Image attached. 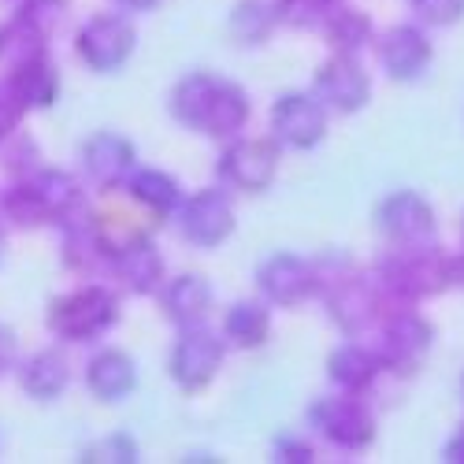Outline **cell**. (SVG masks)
Masks as SVG:
<instances>
[{
    "mask_svg": "<svg viewBox=\"0 0 464 464\" xmlns=\"http://www.w3.org/2000/svg\"><path fill=\"white\" fill-rule=\"evenodd\" d=\"M372 276L391 308L420 304L450 290V256L439 249V242L391 246L375 260Z\"/></svg>",
    "mask_w": 464,
    "mask_h": 464,
    "instance_id": "obj_1",
    "label": "cell"
},
{
    "mask_svg": "<svg viewBox=\"0 0 464 464\" xmlns=\"http://www.w3.org/2000/svg\"><path fill=\"white\" fill-rule=\"evenodd\" d=\"M316 290H324V304L342 334H364L386 313V297L372 272H357L345 256L313 260Z\"/></svg>",
    "mask_w": 464,
    "mask_h": 464,
    "instance_id": "obj_2",
    "label": "cell"
},
{
    "mask_svg": "<svg viewBox=\"0 0 464 464\" xmlns=\"http://www.w3.org/2000/svg\"><path fill=\"white\" fill-rule=\"evenodd\" d=\"M49 331L60 338V342H97L101 334H108L120 320V301L108 286H79L63 297H56L49 304Z\"/></svg>",
    "mask_w": 464,
    "mask_h": 464,
    "instance_id": "obj_3",
    "label": "cell"
},
{
    "mask_svg": "<svg viewBox=\"0 0 464 464\" xmlns=\"http://www.w3.org/2000/svg\"><path fill=\"white\" fill-rule=\"evenodd\" d=\"M431 345H435V327L423 320L412 304L382 313L379 342H375V357H379L382 372H394V375L420 372V364L431 353Z\"/></svg>",
    "mask_w": 464,
    "mask_h": 464,
    "instance_id": "obj_4",
    "label": "cell"
},
{
    "mask_svg": "<svg viewBox=\"0 0 464 464\" xmlns=\"http://www.w3.org/2000/svg\"><path fill=\"white\" fill-rule=\"evenodd\" d=\"M308 423L316 428L320 439H327L334 450L345 453H361L375 442V416L361 401V394H331L320 398L308 409Z\"/></svg>",
    "mask_w": 464,
    "mask_h": 464,
    "instance_id": "obj_5",
    "label": "cell"
},
{
    "mask_svg": "<svg viewBox=\"0 0 464 464\" xmlns=\"http://www.w3.org/2000/svg\"><path fill=\"white\" fill-rule=\"evenodd\" d=\"M134 45H138V30L123 12L93 15L90 23H82L79 37H74V53H79V60L97 74L120 71L130 60Z\"/></svg>",
    "mask_w": 464,
    "mask_h": 464,
    "instance_id": "obj_6",
    "label": "cell"
},
{
    "mask_svg": "<svg viewBox=\"0 0 464 464\" xmlns=\"http://www.w3.org/2000/svg\"><path fill=\"white\" fill-rule=\"evenodd\" d=\"M279 171V145L267 138H235L216 160V179L238 193H264Z\"/></svg>",
    "mask_w": 464,
    "mask_h": 464,
    "instance_id": "obj_7",
    "label": "cell"
},
{
    "mask_svg": "<svg viewBox=\"0 0 464 464\" xmlns=\"http://www.w3.org/2000/svg\"><path fill=\"white\" fill-rule=\"evenodd\" d=\"M375 227L391 246H420V242L439 238V216L431 201L416 189L386 193L375 208Z\"/></svg>",
    "mask_w": 464,
    "mask_h": 464,
    "instance_id": "obj_8",
    "label": "cell"
},
{
    "mask_svg": "<svg viewBox=\"0 0 464 464\" xmlns=\"http://www.w3.org/2000/svg\"><path fill=\"white\" fill-rule=\"evenodd\" d=\"M175 216H179L182 238L198 249H219L230 235H235V223H238L227 189H208V186L182 198Z\"/></svg>",
    "mask_w": 464,
    "mask_h": 464,
    "instance_id": "obj_9",
    "label": "cell"
},
{
    "mask_svg": "<svg viewBox=\"0 0 464 464\" xmlns=\"http://www.w3.org/2000/svg\"><path fill=\"white\" fill-rule=\"evenodd\" d=\"M223 357H227L223 338H216L205 324L201 327H182V334L171 345V357H168V375L189 394L205 391V386L219 375Z\"/></svg>",
    "mask_w": 464,
    "mask_h": 464,
    "instance_id": "obj_10",
    "label": "cell"
},
{
    "mask_svg": "<svg viewBox=\"0 0 464 464\" xmlns=\"http://www.w3.org/2000/svg\"><path fill=\"white\" fill-rule=\"evenodd\" d=\"M327 138V108L316 93H283L272 104V141L279 149L308 152Z\"/></svg>",
    "mask_w": 464,
    "mask_h": 464,
    "instance_id": "obj_11",
    "label": "cell"
},
{
    "mask_svg": "<svg viewBox=\"0 0 464 464\" xmlns=\"http://www.w3.org/2000/svg\"><path fill=\"white\" fill-rule=\"evenodd\" d=\"M313 93L320 97V104H324L327 111L353 115V111L368 108V101H372V79H368V71L361 67L357 56L334 53L327 63L316 67Z\"/></svg>",
    "mask_w": 464,
    "mask_h": 464,
    "instance_id": "obj_12",
    "label": "cell"
},
{
    "mask_svg": "<svg viewBox=\"0 0 464 464\" xmlns=\"http://www.w3.org/2000/svg\"><path fill=\"white\" fill-rule=\"evenodd\" d=\"M375 56H379V67L386 71L391 82H416L428 74V67L435 60V45H431V37L423 34V26L398 23L379 37Z\"/></svg>",
    "mask_w": 464,
    "mask_h": 464,
    "instance_id": "obj_13",
    "label": "cell"
},
{
    "mask_svg": "<svg viewBox=\"0 0 464 464\" xmlns=\"http://www.w3.org/2000/svg\"><path fill=\"white\" fill-rule=\"evenodd\" d=\"M256 290L267 304L294 308L316 294V264L297 253H272L256 267Z\"/></svg>",
    "mask_w": 464,
    "mask_h": 464,
    "instance_id": "obj_14",
    "label": "cell"
},
{
    "mask_svg": "<svg viewBox=\"0 0 464 464\" xmlns=\"http://www.w3.org/2000/svg\"><path fill=\"white\" fill-rule=\"evenodd\" d=\"M138 168V149L115 130H97L82 145V171L97 189H120Z\"/></svg>",
    "mask_w": 464,
    "mask_h": 464,
    "instance_id": "obj_15",
    "label": "cell"
},
{
    "mask_svg": "<svg viewBox=\"0 0 464 464\" xmlns=\"http://www.w3.org/2000/svg\"><path fill=\"white\" fill-rule=\"evenodd\" d=\"M30 189L37 193V201H42L45 208V219L49 223H71V219H79L90 212L86 205V189L82 182L74 179L71 171H56V168H37L34 175H26Z\"/></svg>",
    "mask_w": 464,
    "mask_h": 464,
    "instance_id": "obj_16",
    "label": "cell"
},
{
    "mask_svg": "<svg viewBox=\"0 0 464 464\" xmlns=\"http://www.w3.org/2000/svg\"><path fill=\"white\" fill-rule=\"evenodd\" d=\"M86 391L101 405H120L138 391V364L123 350H101L86 364Z\"/></svg>",
    "mask_w": 464,
    "mask_h": 464,
    "instance_id": "obj_17",
    "label": "cell"
},
{
    "mask_svg": "<svg viewBox=\"0 0 464 464\" xmlns=\"http://www.w3.org/2000/svg\"><path fill=\"white\" fill-rule=\"evenodd\" d=\"M164 256L160 249L152 246L149 238L127 246L120 256H111V276L120 279V286L134 297H149V294H157L164 286Z\"/></svg>",
    "mask_w": 464,
    "mask_h": 464,
    "instance_id": "obj_18",
    "label": "cell"
},
{
    "mask_svg": "<svg viewBox=\"0 0 464 464\" xmlns=\"http://www.w3.org/2000/svg\"><path fill=\"white\" fill-rule=\"evenodd\" d=\"M212 301H216V294H212L208 279L193 276V272L175 276V279L160 290L164 316H168L179 331H182V327H201V324L208 320V313H212Z\"/></svg>",
    "mask_w": 464,
    "mask_h": 464,
    "instance_id": "obj_19",
    "label": "cell"
},
{
    "mask_svg": "<svg viewBox=\"0 0 464 464\" xmlns=\"http://www.w3.org/2000/svg\"><path fill=\"white\" fill-rule=\"evenodd\" d=\"M249 123V93L238 86V82H230V79H219L208 104H205V115H201V123H198V134L205 138H238V130Z\"/></svg>",
    "mask_w": 464,
    "mask_h": 464,
    "instance_id": "obj_20",
    "label": "cell"
},
{
    "mask_svg": "<svg viewBox=\"0 0 464 464\" xmlns=\"http://www.w3.org/2000/svg\"><path fill=\"white\" fill-rule=\"evenodd\" d=\"M123 186H127V198L138 208H145L157 223L171 219L182 205V186L168 171H157V168H134Z\"/></svg>",
    "mask_w": 464,
    "mask_h": 464,
    "instance_id": "obj_21",
    "label": "cell"
},
{
    "mask_svg": "<svg viewBox=\"0 0 464 464\" xmlns=\"http://www.w3.org/2000/svg\"><path fill=\"white\" fill-rule=\"evenodd\" d=\"M379 372H382V364H379L375 350H368V345H361V342H342L338 350H331V357H327V375L345 394L372 391Z\"/></svg>",
    "mask_w": 464,
    "mask_h": 464,
    "instance_id": "obj_22",
    "label": "cell"
},
{
    "mask_svg": "<svg viewBox=\"0 0 464 464\" xmlns=\"http://www.w3.org/2000/svg\"><path fill=\"white\" fill-rule=\"evenodd\" d=\"M67 382H71V368L56 350H42V353H34V357H26L19 364L23 394L34 398V401H42V405L56 401L67 391Z\"/></svg>",
    "mask_w": 464,
    "mask_h": 464,
    "instance_id": "obj_23",
    "label": "cell"
},
{
    "mask_svg": "<svg viewBox=\"0 0 464 464\" xmlns=\"http://www.w3.org/2000/svg\"><path fill=\"white\" fill-rule=\"evenodd\" d=\"M8 82L15 86V93L26 104V111L30 108H53L56 97H60V71L49 60V53H42V56H34V60L12 67Z\"/></svg>",
    "mask_w": 464,
    "mask_h": 464,
    "instance_id": "obj_24",
    "label": "cell"
},
{
    "mask_svg": "<svg viewBox=\"0 0 464 464\" xmlns=\"http://www.w3.org/2000/svg\"><path fill=\"white\" fill-rule=\"evenodd\" d=\"M324 37H327V45L342 56H361L372 42H375V23L368 12L361 8H350V5H338L327 19H324Z\"/></svg>",
    "mask_w": 464,
    "mask_h": 464,
    "instance_id": "obj_25",
    "label": "cell"
},
{
    "mask_svg": "<svg viewBox=\"0 0 464 464\" xmlns=\"http://www.w3.org/2000/svg\"><path fill=\"white\" fill-rule=\"evenodd\" d=\"M223 334L238 350H260L272 338V313L267 301H235L223 316Z\"/></svg>",
    "mask_w": 464,
    "mask_h": 464,
    "instance_id": "obj_26",
    "label": "cell"
},
{
    "mask_svg": "<svg viewBox=\"0 0 464 464\" xmlns=\"http://www.w3.org/2000/svg\"><path fill=\"white\" fill-rule=\"evenodd\" d=\"M90 227L93 235L111 264V256H120L127 246L149 238V227L130 212V208H101V212H90Z\"/></svg>",
    "mask_w": 464,
    "mask_h": 464,
    "instance_id": "obj_27",
    "label": "cell"
},
{
    "mask_svg": "<svg viewBox=\"0 0 464 464\" xmlns=\"http://www.w3.org/2000/svg\"><path fill=\"white\" fill-rule=\"evenodd\" d=\"M216 82H219L216 71H189L186 79H179L175 90H171V97H168L171 120L182 123L186 130H198L201 115H205V104H208V97H212V90H216Z\"/></svg>",
    "mask_w": 464,
    "mask_h": 464,
    "instance_id": "obj_28",
    "label": "cell"
},
{
    "mask_svg": "<svg viewBox=\"0 0 464 464\" xmlns=\"http://www.w3.org/2000/svg\"><path fill=\"white\" fill-rule=\"evenodd\" d=\"M63 264L71 267V272H82V276H90L101 264H108V256H104V249L93 235V227H90V212L63 223Z\"/></svg>",
    "mask_w": 464,
    "mask_h": 464,
    "instance_id": "obj_29",
    "label": "cell"
},
{
    "mask_svg": "<svg viewBox=\"0 0 464 464\" xmlns=\"http://www.w3.org/2000/svg\"><path fill=\"white\" fill-rule=\"evenodd\" d=\"M276 23H279L276 5H267V0H238V5L230 8V34H235V42L246 49L264 45L267 37H272Z\"/></svg>",
    "mask_w": 464,
    "mask_h": 464,
    "instance_id": "obj_30",
    "label": "cell"
},
{
    "mask_svg": "<svg viewBox=\"0 0 464 464\" xmlns=\"http://www.w3.org/2000/svg\"><path fill=\"white\" fill-rule=\"evenodd\" d=\"M45 42H49V37H42L30 23L12 15L5 26H0V63H8V71H12V67H19V63H26L34 56L49 53Z\"/></svg>",
    "mask_w": 464,
    "mask_h": 464,
    "instance_id": "obj_31",
    "label": "cell"
},
{
    "mask_svg": "<svg viewBox=\"0 0 464 464\" xmlns=\"http://www.w3.org/2000/svg\"><path fill=\"white\" fill-rule=\"evenodd\" d=\"M345 5V0H276V15L279 23L286 26H297V30H313V26H324V19Z\"/></svg>",
    "mask_w": 464,
    "mask_h": 464,
    "instance_id": "obj_32",
    "label": "cell"
},
{
    "mask_svg": "<svg viewBox=\"0 0 464 464\" xmlns=\"http://www.w3.org/2000/svg\"><path fill=\"white\" fill-rule=\"evenodd\" d=\"M23 23H30L42 37H53V30L63 23L67 15V0H23L19 12H15Z\"/></svg>",
    "mask_w": 464,
    "mask_h": 464,
    "instance_id": "obj_33",
    "label": "cell"
},
{
    "mask_svg": "<svg viewBox=\"0 0 464 464\" xmlns=\"http://www.w3.org/2000/svg\"><path fill=\"white\" fill-rule=\"evenodd\" d=\"M420 26H457L464 19V0H409Z\"/></svg>",
    "mask_w": 464,
    "mask_h": 464,
    "instance_id": "obj_34",
    "label": "cell"
},
{
    "mask_svg": "<svg viewBox=\"0 0 464 464\" xmlns=\"http://www.w3.org/2000/svg\"><path fill=\"white\" fill-rule=\"evenodd\" d=\"M82 460H123V464H134L138 460V442L130 435H108L104 442H93Z\"/></svg>",
    "mask_w": 464,
    "mask_h": 464,
    "instance_id": "obj_35",
    "label": "cell"
},
{
    "mask_svg": "<svg viewBox=\"0 0 464 464\" xmlns=\"http://www.w3.org/2000/svg\"><path fill=\"white\" fill-rule=\"evenodd\" d=\"M23 115H26V104L19 101L15 86L5 79V82H0V141H5L23 123Z\"/></svg>",
    "mask_w": 464,
    "mask_h": 464,
    "instance_id": "obj_36",
    "label": "cell"
},
{
    "mask_svg": "<svg viewBox=\"0 0 464 464\" xmlns=\"http://www.w3.org/2000/svg\"><path fill=\"white\" fill-rule=\"evenodd\" d=\"M272 457H276L279 464H313V460H316L313 446H308L304 439H297V435H279V439L272 442Z\"/></svg>",
    "mask_w": 464,
    "mask_h": 464,
    "instance_id": "obj_37",
    "label": "cell"
},
{
    "mask_svg": "<svg viewBox=\"0 0 464 464\" xmlns=\"http://www.w3.org/2000/svg\"><path fill=\"white\" fill-rule=\"evenodd\" d=\"M37 168H42V164H37V145H34L30 138H19L15 149L8 152V171L19 175V179H26V175H34Z\"/></svg>",
    "mask_w": 464,
    "mask_h": 464,
    "instance_id": "obj_38",
    "label": "cell"
},
{
    "mask_svg": "<svg viewBox=\"0 0 464 464\" xmlns=\"http://www.w3.org/2000/svg\"><path fill=\"white\" fill-rule=\"evenodd\" d=\"M15 357H19V342H15V331L8 324H0V375L15 368Z\"/></svg>",
    "mask_w": 464,
    "mask_h": 464,
    "instance_id": "obj_39",
    "label": "cell"
},
{
    "mask_svg": "<svg viewBox=\"0 0 464 464\" xmlns=\"http://www.w3.org/2000/svg\"><path fill=\"white\" fill-rule=\"evenodd\" d=\"M442 460H450V464H464V423L450 435V442L442 446Z\"/></svg>",
    "mask_w": 464,
    "mask_h": 464,
    "instance_id": "obj_40",
    "label": "cell"
},
{
    "mask_svg": "<svg viewBox=\"0 0 464 464\" xmlns=\"http://www.w3.org/2000/svg\"><path fill=\"white\" fill-rule=\"evenodd\" d=\"M450 290H464V253L450 256Z\"/></svg>",
    "mask_w": 464,
    "mask_h": 464,
    "instance_id": "obj_41",
    "label": "cell"
},
{
    "mask_svg": "<svg viewBox=\"0 0 464 464\" xmlns=\"http://www.w3.org/2000/svg\"><path fill=\"white\" fill-rule=\"evenodd\" d=\"M123 8H130V12H152V8H160L164 0H120Z\"/></svg>",
    "mask_w": 464,
    "mask_h": 464,
    "instance_id": "obj_42",
    "label": "cell"
},
{
    "mask_svg": "<svg viewBox=\"0 0 464 464\" xmlns=\"http://www.w3.org/2000/svg\"><path fill=\"white\" fill-rule=\"evenodd\" d=\"M0 253H5V212H0Z\"/></svg>",
    "mask_w": 464,
    "mask_h": 464,
    "instance_id": "obj_43",
    "label": "cell"
},
{
    "mask_svg": "<svg viewBox=\"0 0 464 464\" xmlns=\"http://www.w3.org/2000/svg\"><path fill=\"white\" fill-rule=\"evenodd\" d=\"M460 391H464V379H460Z\"/></svg>",
    "mask_w": 464,
    "mask_h": 464,
    "instance_id": "obj_44",
    "label": "cell"
}]
</instances>
